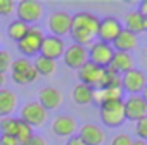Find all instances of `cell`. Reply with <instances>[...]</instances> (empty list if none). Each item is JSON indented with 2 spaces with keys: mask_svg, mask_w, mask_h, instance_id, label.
Here are the masks:
<instances>
[{
  "mask_svg": "<svg viewBox=\"0 0 147 145\" xmlns=\"http://www.w3.org/2000/svg\"><path fill=\"white\" fill-rule=\"evenodd\" d=\"M24 145H47V142H45L43 136H40V135H33Z\"/></svg>",
  "mask_w": 147,
  "mask_h": 145,
  "instance_id": "obj_34",
  "label": "cell"
},
{
  "mask_svg": "<svg viewBox=\"0 0 147 145\" xmlns=\"http://www.w3.org/2000/svg\"><path fill=\"white\" fill-rule=\"evenodd\" d=\"M109 100H123V90L121 88H99L94 93V102L99 105Z\"/></svg>",
  "mask_w": 147,
  "mask_h": 145,
  "instance_id": "obj_23",
  "label": "cell"
},
{
  "mask_svg": "<svg viewBox=\"0 0 147 145\" xmlns=\"http://www.w3.org/2000/svg\"><path fill=\"white\" fill-rule=\"evenodd\" d=\"M123 109H125V117L128 121H140L142 117L147 116V104L140 95H128L123 100Z\"/></svg>",
  "mask_w": 147,
  "mask_h": 145,
  "instance_id": "obj_11",
  "label": "cell"
},
{
  "mask_svg": "<svg viewBox=\"0 0 147 145\" xmlns=\"http://www.w3.org/2000/svg\"><path fill=\"white\" fill-rule=\"evenodd\" d=\"M62 59H64V64L69 69H76L78 71L85 62H88V52H87L85 47L73 43V45L66 47V50L62 54Z\"/></svg>",
  "mask_w": 147,
  "mask_h": 145,
  "instance_id": "obj_12",
  "label": "cell"
},
{
  "mask_svg": "<svg viewBox=\"0 0 147 145\" xmlns=\"http://www.w3.org/2000/svg\"><path fill=\"white\" fill-rule=\"evenodd\" d=\"M144 31H147V17H144Z\"/></svg>",
  "mask_w": 147,
  "mask_h": 145,
  "instance_id": "obj_40",
  "label": "cell"
},
{
  "mask_svg": "<svg viewBox=\"0 0 147 145\" xmlns=\"http://www.w3.org/2000/svg\"><path fill=\"white\" fill-rule=\"evenodd\" d=\"M121 31H123L121 23H119L116 17L107 16V17H104V19L99 21L97 38H99V42H104V43H109V45H111Z\"/></svg>",
  "mask_w": 147,
  "mask_h": 145,
  "instance_id": "obj_10",
  "label": "cell"
},
{
  "mask_svg": "<svg viewBox=\"0 0 147 145\" xmlns=\"http://www.w3.org/2000/svg\"><path fill=\"white\" fill-rule=\"evenodd\" d=\"M47 117H49V112L38 102H28L23 105L19 119L31 128H38V126H43L47 123Z\"/></svg>",
  "mask_w": 147,
  "mask_h": 145,
  "instance_id": "obj_8",
  "label": "cell"
},
{
  "mask_svg": "<svg viewBox=\"0 0 147 145\" xmlns=\"http://www.w3.org/2000/svg\"><path fill=\"white\" fill-rule=\"evenodd\" d=\"M131 143H133V140L126 133H119V135L113 136V140H111V145H131Z\"/></svg>",
  "mask_w": 147,
  "mask_h": 145,
  "instance_id": "obj_32",
  "label": "cell"
},
{
  "mask_svg": "<svg viewBox=\"0 0 147 145\" xmlns=\"http://www.w3.org/2000/svg\"><path fill=\"white\" fill-rule=\"evenodd\" d=\"M66 145H85V143H83V142L80 140V136H78V135H75V136H71V138H67Z\"/></svg>",
  "mask_w": 147,
  "mask_h": 145,
  "instance_id": "obj_35",
  "label": "cell"
},
{
  "mask_svg": "<svg viewBox=\"0 0 147 145\" xmlns=\"http://www.w3.org/2000/svg\"><path fill=\"white\" fill-rule=\"evenodd\" d=\"M11 66H12V57H11V54L7 52V50H0V72H5L11 69Z\"/></svg>",
  "mask_w": 147,
  "mask_h": 145,
  "instance_id": "obj_29",
  "label": "cell"
},
{
  "mask_svg": "<svg viewBox=\"0 0 147 145\" xmlns=\"http://www.w3.org/2000/svg\"><path fill=\"white\" fill-rule=\"evenodd\" d=\"M11 71H12V80L18 85H28L38 78V72L33 67V62H30V59H26V57H19V59L12 60Z\"/></svg>",
  "mask_w": 147,
  "mask_h": 145,
  "instance_id": "obj_4",
  "label": "cell"
},
{
  "mask_svg": "<svg viewBox=\"0 0 147 145\" xmlns=\"http://www.w3.org/2000/svg\"><path fill=\"white\" fill-rule=\"evenodd\" d=\"M18 126H19V117H2L0 119V131L2 135H11L16 136L18 133Z\"/></svg>",
  "mask_w": 147,
  "mask_h": 145,
  "instance_id": "obj_27",
  "label": "cell"
},
{
  "mask_svg": "<svg viewBox=\"0 0 147 145\" xmlns=\"http://www.w3.org/2000/svg\"><path fill=\"white\" fill-rule=\"evenodd\" d=\"M35 133H33V128L31 126H28L26 123H23L21 119H19V126H18V133H16V138H18V142L21 143V145H24L31 136H33Z\"/></svg>",
  "mask_w": 147,
  "mask_h": 145,
  "instance_id": "obj_28",
  "label": "cell"
},
{
  "mask_svg": "<svg viewBox=\"0 0 147 145\" xmlns=\"http://www.w3.org/2000/svg\"><path fill=\"white\" fill-rule=\"evenodd\" d=\"M140 97H142V99H144V102L147 104V85H145V88H144V92L140 93Z\"/></svg>",
  "mask_w": 147,
  "mask_h": 145,
  "instance_id": "obj_38",
  "label": "cell"
},
{
  "mask_svg": "<svg viewBox=\"0 0 147 145\" xmlns=\"http://www.w3.org/2000/svg\"><path fill=\"white\" fill-rule=\"evenodd\" d=\"M28 30H30V26H28L26 23L16 19V21H12V23L9 24V28H7V36L18 43V42H21V40L24 38V35L28 33Z\"/></svg>",
  "mask_w": 147,
  "mask_h": 145,
  "instance_id": "obj_26",
  "label": "cell"
},
{
  "mask_svg": "<svg viewBox=\"0 0 147 145\" xmlns=\"http://www.w3.org/2000/svg\"><path fill=\"white\" fill-rule=\"evenodd\" d=\"M99 17L92 12H76L71 21V38L75 40L76 45L90 47L97 36L99 30Z\"/></svg>",
  "mask_w": 147,
  "mask_h": 145,
  "instance_id": "obj_1",
  "label": "cell"
},
{
  "mask_svg": "<svg viewBox=\"0 0 147 145\" xmlns=\"http://www.w3.org/2000/svg\"><path fill=\"white\" fill-rule=\"evenodd\" d=\"M138 12H140L144 17H147V0L140 2V5H138Z\"/></svg>",
  "mask_w": 147,
  "mask_h": 145,
  "instance_id": "obj_36",
  "label": "cell"
},
{
  "mask_svg": "<svg viewBox=\"0 0 147 145\" xmlns=\"http://www.w3.org/2000/svg\"><path fill=\"white\" fill-rule=\"evenodd\" d=\"M109 67H111L113 71H116L118 75L123 76L125 72H128V71L133 69V57H131V54H126V52H114Z\"/></svg>",
  "mask_w": 147,
  "mask_h": 145,
  "instance_id": "obj_20",
  "label": "cell"
},
{
  "mask_svg": "<svg viewBox=\"0 0 147 145\" xmlns=\"http://www.w3.org/2000/svg\"><path fill=\"white\" fill-rule=\"evenodd\" d=\"M14 11H16V4L12 0H0V16L2 17L12 14Z\"/></svg>",
  "mask_w": 147,
  "mask_h": 145,
  "instance_id": "obj_31",
  "label": "cell"
},
{
  "mask_svg": "<svg viewBox=\"0 0 147 145\" xmlns=\"http://www.w3.org/2000/svg\"><path fill=\"white\" fill-rule=\"evenodd\" d=\"M66 50V45H64V40L62 38H57V36H45L43 42H42V47H40V54L42 57H47L50 60H57L59 57H62Z\"/></svg>",
  "mask_w": 147,
  "mask_h": 145,
  "instance_id": "obj_14",
  "label": "cell"
},
{
  "mask_svg": "<svg viewBox=\"0 0 147 145\" xmlns=\"http://www.w3.org/2000/svg\"><path fill=\"white\" fill-rule=\"evenodd\" d=\"M78 136L85 145H102L106 142V131L94 123H85L83 126H80Z\"/></svg>",
  "mask_w": 147,
  "mask_h": 145,
  "instance_id": "obj_13",
  "label": "cell"
},
{
  "mask_svg": "<svg viewBox=\"0 0 147 145\" xmlns=\"http://www.w3.org/2000/svg\"><path fill=\"white\" fill-rule=\"evenodd\" d=\"M0 40H2V33H0Z\"/></svg>",
  "mask_w": 147,
  "mask_h": 145,
  "instance_id": "obj_41",
  "label": "cell"
},
{
  "mask_svg": "<svg viewBox=\"0 0 147 145\" xmlns=\"http://www.w3.org/2000/svg\"><path fill=\"white\" fill-rule=\"evenodd\" d=\"M16 14H18L19 21L31 26V24H35L36 21L42 19L43 7H42L40 2H35V0H21V2L16 5Z\"/></svg>",
  "mask_w": 147,
  "mask_h": 145,
  "instance_id": "obj_7",
  "label": "cell"
},
{
  "mask_svg": "<svg viewBox=\"0 0 147 145\" xmlns=\"http://www.w3.org/2000/svg\"><path fill=\"white\" fill-rule=\"evenodd\" d=\"M87 52H88V62H92V64H95L102 69L111 66V60H113V55H114L113 45L104 43V42H94Z\"/></svg>",
  "mask_w": 147,
  "mask_h": 145,
  "instance_id": "obj_5",
  "label": "cell"
},
{
  "mask_svg": "<svg viewBox=\"0 0 147 145\" xmlns=\"http://www.w3.org/2000/svg\"><path fill=\"white\" fill-rule=\"evenodd\" d=\"M99 88H121V75H118L111 67H106L102 72Z\"/></svg>",
  "mask_w": 147,
  "mask_h": 145,
  "instance_id": "obj_24",
  "label": "cell"
},
{
  "mask_svg": "<svg viewBox=\"0 0 147 145\" xmlns=\"http://www.w3.org/2000/svg\"><path fill=\"white\" fill-rule=\"evenodd\" d=\"M147 85V78L142 71L131 69L121 76V90L128 95H140Z\"/></svg>",
  "mask_w": 147,
  "mask_h": 145,
  "instance_id": "obj_9",
  "label": "cell"
},
{
  "mask_svg": "<svg viewBox=\"0 0 147 145\" xmlns=\"http://www.w3.org/2000/svg\"><path fill=\"white\" fill-rule=\"evenodd\" d=\"M33 67L36 69V72H38V76L42 75V76H50L52 72L55 71V60H50V59H47V57H42V55H36L35 57V62H33Z\"/></svg>",
  "mask_w": 147,
  "mask_h": 145,
  "instance_id": "obj_25",
  "label": "cell"
},
{
  "mask_svg": "<svg viewBox=\"0 0 147 145\" xmlns=\"http://www.w3.org/2000/svg\"><path fill=\"white\" fill-rule=\"evenodd\" d=\"M52 131L57 136H64V138H71L75 136L78 131V123L73 116L67 114H61L52 121Z\"/></svg>",
  "mask_w": 147,
  "mask_h": 145,
  "instance_id": "obj_15",
  "label": "cell"
},
{
  "mask_svg": "<svg viewBox=\"0 0 147 145\" xmlns=\"http://www.w3.org/2000/svg\"><path fill=\"white\" fill-rule=\"evenodd\" d=\"M111 45H113L114 52H126V54H130L133 48H137V45H138V36L133 35L131 31L123 30V31L116 36V40H114Z\"/></svg>",
  "mask_w": 147,
  "mask_h": 145,
  "instance_id": "obj_18",
  "label": "cell"
},
{
  "mask_svg": "<svg viewBox=\"0 0 147 145\" xmlns=\"http://www.w3.org/2000/svg\"><path fill=\"white\" fill-rule=\"evenodd\" d=\"M125 30L131 31L133 35H138L144 31V16L138 11H130L125 16Z\"/></svg>",
  "mask_w": 147,
  "mask_h": 145,
  "instance_id": "obj_22",
  "label": "cell"
},
{
  "mask_svg": "<svg viewBox=\"0 0 147 145\" xmlns=\"http://www.w3.org/2000/svg\"><path fill=\"white\" fill-rule=\"evenodd\" d=\"M102 72H104V69H102V67H99V66H95V64H92V62H85V64L78 69V78H80V83H83V85H88V87L95 88V87H99V83H100Z\"/></svg>",
  "mask_w": 147,
  "mask_h": 145,
  "instance_id": "obj_16",
  "label": "cell"
},
{
  "mask_svg": "<svg viewBox=\"0 0 147 145\" xmlns=\"http://www.w3.org/2000/svg\"><path fill=\"white\" fill-rule=\"evenodd\" d=\"M43 38H45V35H43V31L38 26H30V30L24 35V38L21 42H18V48L26 59L28 57H35V55L40 54V47H42Z\"/></svg>",
  "mask_w": 147,
  "mask_h": 145,
  "instance_id": "obj_3",
  "label": "cell"
},
{
  "mask_svg": "<svg viewBox=\"0 0 147 145\" xmlns=\"http://www.w3.org/2000/svg\"><path fill=\"white\" fill-rule=\"evenodd\" d=\"M71 21H73V16L66 11H55L49 16L47 19V26H49V31L52 33V36H57V38H62L66 35L71 33Z\"/></svg>",
  "mask_w": 147,
  "mask_h": 145,
  "instance_id": "obj_6",
  "label": "cell"
},
{
  "mask_svg": "<svg viewBox=\"0 0 147 145\" xmlns=\"http://www.w3.org/2000/svg\"><path fill=\"white\" fill-rule=\"evenodd\" d=\"M131 145H147V142H145V140L137 138V140H133V143H131Z\"/></svg>",
  "mask_w": 147,
  "mask_h": 145,
  "instance_id": "obj_37",
  "label": "cell"
},
{
  "mask_svg": "<svg viewBox=\"0 0 147 145\" xmlns=\"http://www.w3.org/2000/svg\"><path fill=\"white\" fill-rule=\"evenodd\" d=\"M135 133H137V136L140 140H145L147 142V116L135 123Z\"/></svg>",
  "mask_w": 147,
  "mask_h": 145,
  "instance_id": "obj_30",
  "label": "cell"
},
{
  "mask_svg": "<svg viewBox=\"0 0 147 145\" xmlns=\"http://www.w3.org/2000/svg\"><path fill=\"white\" fill-rule=\"evenodd\" d=\"M18 105V97L7 88H0V117H9Z\"/></svg>",
  "mask_w": 147,
  "mask_h": 145,
  "instance_id": "obj_19",
  "label": "cell"
},
{
  "mask_svg": "<svg viewBox=\"0 0 147 145\" xmlns=\"http://www.w3.org/2000/svg\"><path fill=\"white\" fill-rule=\"evenodd\" d=\"M100 111V119L106 126L109 128H119L125 123V109H123V100H109L99 105Z\"/></svg>",
  "mask_w": 147,
  "mask_h": 145,
  "instance_id": "obj_2",
  "label": "cell"
},
{
  "mask_svg": "<svg viewBox=\"0 0 147 145\" xmlns=\"http://www.w3.org/2000/svg\"><path fill=\"white\" fill-rule=\"evenodd\" d=\"M0 145H21L16 136L11 135H0Z\"/></svg>",
  "mask_w": 147,
  "mask_h": 145,
  "instance_id": "obj_33",
  "label": "cell"
},
{
  "mask_svg": "<svg viewBox=\"0 0 147 145\" xmlns=\"http://www.w3.org/2000/svg\"><path fill=\"white\" fill-rule=\"evenodd\" d=\"M145 55H147V54H145Z\"/></svg>",
  "mask_w": 147,
  "mask_h": 145,
  "instance_id": "obj_42",
  "label": "cell"
},
{
  "mask_svg": "<svg viewBox=\"0 0 147 145\" xmlns=\"http://www.w3.org/2000/svg\"><path fill=\"white\" fill-rule=\"evenodd\" d=\"M94 93H95V88H92L88 85H83V83H76L73 87L71 97L78 105H88V104L94 102Z\"/></svg>",
  "mask_w": 147,
  "mask_h": 145,
  "instance_id": "obj_21",
  "label": "cell"
},
{
  "mask_svg": "<svg viewBox=\"0 0 147 145\" xmlns=\"http://www.w3.org/2000/svg\"><path fill=\"white\" fill-rule=\"evenodd\" d=\"M4 83H5V75H4V72H0V88L4 87Z\"/></svg>",
  "mask_w": 147,
  "mask_h": 145,
  "instance_id": "obj_39",
  "label": "cell"
},
{
  "mask_svg": "<svg viewBox=\"0 0 147 145\" xmlns=\"http://www.w3.org/2000/svg\"><path fill=\"white\" fill-rule=\"evenodd\" d=\"M38 104L49 112V111H55L61 107L62 104V93L55 88V87H45L40 90L38 93Z\"/></svg>",
  "mask_w": 147,
  "mask_h": 145,
  "instance_id": "obj_17",
  "label": "cell"
}]
</instances>
